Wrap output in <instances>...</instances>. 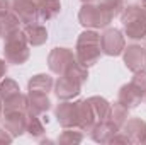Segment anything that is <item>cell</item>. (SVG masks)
Returning a JSON list of instances; mask_svg holds the SVG:
<instances>
[{
    "label": "cell",
    "mask_w": 146,
    "mask_h": 145,
    "mask_svg": "<svg viewBox=\"0 0 146 145\" xmlns=\"http://www.w3.org/2000/svg\"><path fill=\"white\" fill-rule=\"evenodd\" d=\"M10 9L19 15L21 22L31 24V22H39V0H12Z\"/></svg>",
    "instance_id": "7"
},
{
    "label": "cell",
    "mask_w": 146,
    "mask_h": 145,
    "mask_svg": "<svg viewBox=\"0 0 146 145\" xmlns=\"http://www.w3.org/2000/svg\"><path fill=\"white\" fill-rule=\"evenodd\" d=\"M12 138H14V137H12L5 128H0V144H10Z\"/></svg>",
    "instance_id": "30"
},
{
    "label": "cell",
    "mask_w": 146,
    "mask_h": 145,
    "mask_svg": "<svg viewBox=\"0 0 146 145\" xmlns=\"http://www.w3.org/2000/svg\"><path fill=\"white\" fill-rule=\"evenodd\" d=\"M76 60L83 67H92L95 65L100 56H102V48H100V33L94 29L83 31L76 39Z\"/></svg>",
    "instance_id": "1"
},
{
    "label": "cell",
    "mask_w": 146,
    "mask_h": 145,
    "mask_svg": "<svg viewBox=\"0 0 146 145\" xmlns=\"http://www.w3.org/2000/svg\"><path fill=\"white\" fill-rule=\"evenodd\" d=\"M51 108V101L44 92H29L27 94V114L42 116Z\"/></svg>",
    "instance_id": "14"
},
{
    "label": "cell",
    "mask_w": 146,
    "mask_h": 145,
    "mask_svg": "<svg viewBox=\"0 0 146 145\" xmlns=\"http://www.w3.org/2000/svg\"><path fill=\"white\" fill-rule=\"evenodd\" d=\"M143 144H146V135H145V140H143Z\"/></svg>",
    "instance_id": "37"
},
{
    "label": "cell",
    "mask_w": 146,
    "mask_h": 145,
    "mask_svg": "<svg viewBox=\"0 0 146 145\" xmlns=\"http://www.w3.org/2000/svg\"><path fill=\"white\" fill-rule=\"evenodd\" d=\"M122 58L126 67L133 73L146 68V48H143L141 44H129L127 48H124Z\"/></svg>",
    "instance_id": "9"
},
{
    "label": "cell",
    "mask_w": 146,
    "mask_h": 145,
    "mask_svg": "<svg viewBox=\"0 0 146 145\" xmlns=\"http://www.w3.org/2000/svg\"><path fill=\"white\" fill-rule=\"evenodd\" d=\"M83 138V135L78 132V130H73V128H63L58 142L60 144H80Z\"/></svg>",
    "instance_id": "27"
},
{
    "label": "cell",
    "mask_w": 146,
    "mask_h": 145,
    "mask_svg": "<svg viewBox=\"0 0 146 145\" xmlns=\"http://www.w3.org/2000/svg\"><path fill=\"white\" fill-rule=\"evenodd\" d=\"M2 113H3V106H2V101H0V116H2Z\"/></svg>",
    "instance_id": "34"
},
{
    "label": "cell",
    "mask_w": 146,
    "mask_h": 145,
    "mask_svg": "<svg viewBox=\"0 0 146 145\" xmlns=\"http://www.w3.org/2000/svg\"><path fill=\"white\" fill-rule=\"evenodd\" d=\"M3 113H12V111H27V96L22 92H17L7 99L2 101Z\"/></svg>",
    "instance_id": "22"
},
{
    "label": "cell",
    "mask_w": 146,
    "mask_h": 145,
    "mask_svg": "<svg viewBox=\"0 0 146 145\" xmlns=\"http://www.w3.org/2000/svg\"><path fill=\"white\" fill-rule=\"evenodd\" d=\"M97 3H100L107 12L112 14V17L121 15V12L124 10V0H97Z\"/></svg>",
    "instance_id": "26"
},
{
    "label": "cell",
    "mask_w": 146,
    "mask_h": 145,
    "mask_svg": "<svg viewBox=\"0 0 146 145\" xmlns=\"http://www.w3.org/2000/svg\"><path fill=\"white\" fill-rule=\"evenodd\" d=\"M27 111H12V113H2L3 119V128L12 135L19 137L26 132L27 126Z\"/></svg>",
    "instance_id": "10"
},
{
    "label": "cell",
    "mask_w": 146,
    "mask_h": 145,
    "mask_svg": "<svg viewBox=\"0 0 146 145\" xmlns=\"http://www.w3.org/2000/svg\"><path fill=\"white\" fill-rule=\"evenodd\" d=\"M131 84L134 85V87H138L143 94H146V70H138V72H134L133 75V79H131Z\"/></svg>",
    "instance_id": "28"
},
{
    "label": "cell",
    "mask_w": 146,
    "mask_h": 145,
    "mask_svg": "<svg viewBox=\"0 0 146 145\" xmlns=\"http://www.w3.org/2000/svg\"><path fill=\"white\" fill-rule=\"evenodd\" d=\"M82 2H94V0H82Z\"/></svg>",
    "instance_id": "36"
},
{
    "label": "cell",
    "mask_w": 146,
    "mask_h": 145,
    "mask_svg": "<svg viewBox=\"0 0 146 145\" xmlns=\"http://www.w3.org/2000/svg\"><path fill=\"white\" fill-rule=\"evenodd\" d=\"M141 5H146V0H141Z\"/></svg>",
    "instance_id": "35"
},
{
    "label": "cell",
    "mask_w": 146,
    "mask_h": 145,
    "mask_svg": "<svg viewBox=\"0 0 146 145\" xmlns=\"http://www.w3.org/2000/svg\"><path fill=\"white\" fill-rule=\"evenodd\" d=\"M17 31H21V19H19V15L12 9L2 12L0 14V38L7 39L10 34H14Z\"/></svg>",
    "instance_id": "15"
},
{
    "label": "cell",
    "mask_w": 146,
    "mask_h": 145,
    "mask_svg": "<svg viewBox=\"0 0 146 145\" xmlns=\"http://www.w3.org/2000/svg\"><path fill=\"white\" fill-rule=\"evenodd\" d=\"M121 128L112 121V119H102V121H97L94 125V128L90 130V137L99 142V144H106L110 142V138L119 132Z\"/></svg>",
    "instance_id": "12"
},
{
    "label": "cell",
    "mask_w": 146,
    "mask_h": 145,
    "mask_svg": "<svg viewBox=\"0 0 146 145\" xmlns=\"http://www.w3.org/2000/svg\"><path fill=\"white\" fill-rule=\"evenodd\" d=\"M24 34L26 39L29 43V46H42L46 41H48V31L42 24L39 22H31V24H26L24 26Z\"/></svg>",
    "instance_id": "18"
},
{
    "label": "cell",
    "mask_w": 146,
    "mask_h": 145,
    "mask_svg": "<svg viewBox=\"0 0 146 145\" xmlns=\"http://www.w3.org/2000/svg\"><path fill=\"white\" fill-rule=\"evenodd\" d=\"M127 118H129V109L124 108L119 101L117 103H114L112 106H110V116L109 119H112L119 128H122V125L127 121Z\"/></svg>",
    "instance_id": "23"
},
{
    "label": "cell",
    "mask_w": 146,
    "mask_h": 145,
    "mask_svg": "<svg viewBox=\"0 0 146 145\" xmlns=\"http://www.w3.org/2000/svg\"><path fill=\"white\" fill-rule=\"evenodd\" d=\"M56 118L63 128H78V106H76V103L63 101L56 108Z\"/></svg>",
    "instance_id": "11"
},
{
    "label": "cell",
    "mask_w": 146,
    "mask_h": 145,
    "mask_svg": "<svg viewBox=\"0 0 146 145\" xmlns=\"http://www.w3.org/2000/svg\"><path fill=\"white\" fill-rule=\"evenodd\" d=\"M143 99H145V94H143L138 87H134L131 82L121 87V91H119V97H117V101H119L124 108H127V109L138 108V106L141 104Z\"/></svg>",
    "instance_id": "13"
},
{
    "label": "cell",
    "mask_w": 146,
    "mask_h": 145,
    "mask_svg": "<svg viewBox=\"0 0 146 145\" xmlns=\"http://www.w3.org/2000/svg\"><path fill=\"white\" fill-rule=\"evenodd\" d=\"M5 73H7V63H5V60L0 58V80L5 77Z\"/></svg>",
    "instance_id": "31"
},
{
    "label": "cell",
    "mask_w": 146,
    "mask_h": 145,
    "mask_svg": "<svg viewBox=\"0 0 146 145\" xmlns=\"http://www.w3.org/2000/svg\"><path fill=\"white\" fill-rule=\"evenodd\" d=\"M76 106H78V128L82 132H90L94 125L97 123V118H95V113L90 106L88 99L76 101Z\"/></svg>",
    "instance_id": "16"
},
{
    "label": "cell",
    "mask_w": 146,
    "mask_h": 145,
    "mask_svg": "<svg viewBox=\"0 0 146 145\" xmlns=\"http://www.w3.org/2000/svg\"><path fill=\"white\" fill-rule=\"evenodd\" d=\"M82 85L78 80H75L70 75H60V79L54 82V92L58 96V99L61 101H70L73 97H76L82 92Z\"/></svg>",
    "instance_id": "8"
},
{
    "label": "cell",
    "mask_w": 146,
    "mask_h": 145,
    "mask_svg": "<svg viewBox=\"0 0 146 145\" xmlns=\"http://www.w3.org/2000/svg\"><path fill=\"white\" fill-rule=\"evenodd\" d=\"M76 60V55L68 48H54L48 55V67L53 73L65 75L73 62Z\"/></svg>",
    "instance_id": "6"
},
{
    "label": "cell",
    "mask_w": 146,
    "mask_h": 145,
    "mask_svg": "<svg viewBox=\"0 0 146 145\" xmlns=\"http://www.w3.org/2000/svg\"><path fill=\"white\" fill-rule=\"evenodd\" d=\"M17 92H21V89H19V85H17L15 80H12V79L0 80V101H3V99H7L10 96L17 94Z\"/></svg>",
    "instance_id": "25"
},
{
    "label": "cell",
    "mask_w": 146,
    "mask_h": 145,
    "mask_svg": "<svg viewBox=\"0 0 146 145\" xmlns=\"http://www.w3.org/2000/svg\"><path fill=\"white\" fill-rule=\"evenodd\" d=\"M9 9H10V2L9 0H0V14L9 10Z\"/></svg>",
    "instance_id": "32"
},
{
    "label": "cell",
    "mask_w": 146,
    "mask_h": 145,
    "mask_svg": "<svg viewBox=\"0 0 146 145\" xmlns=\"http://www.w3.org/2000/svg\"><path fill=\"white\" fill-rule=\"evenodd\" d=\"M145 39H146V38H145Z\"/></svg>",
    "instance_id": "39"
},
{
    "label": "cell",
    "mask_w": 146,
    "mask_h": 145,
    "mask_svg": "<svg viewBox=\"0 0 146 145\" xmlns=\"http://www.w3.org/2000/svg\"><path fill=\"white\" fill-rule=\"evenodd\" d=\"M145 99H146V94H145Z\"/></svg>",
    "instance_id": "38"
},
{
    "label": "cell",
    "mask_w": 146,
    "mask_h": 145,
    "mask_svg": "<svg viewBox=\"0 0 146 145\" xmlns=\"http://www.w3.org/2000/svg\"><path fill=\"white\" fill-rule=\"evenodd\" d=\"M5 44H3V56H5V62L7 63H14V65H22L29 60L31 56V51H29V43L26 39L24 31H17L14 34L3 39Z\"/></svg>",
    "instance_id": "4"
},
{
    "label": "cell",
    "mask_w": 146,
    "mask_h": 145,
    "mask_svg": "<svg viewBox=\"0 0 146 145\" xmlns=\"http://www.w3.org/2000/svg\"><path fill=\"white\" fill-rule=\"evenodd\" d=\"M122 132L129 137V140L133 144H139L145 140L146 135V121L141 118H129L124 125H122Z\"/></svg>",
    "instance_id": "17"
},
{
    "label": "cell",
    "mask_w": 146,
    "mask_h": 145,
    "mask_svg": "<svg viewBox=\"0 0 146 145\" xmlns=\"http://www.w3.org/2000/svg\"><path fill=\"white\" fill-rule=\"evenodd\" d=\"M26 132H27L33 138H39L41 135H44V121L41 119V116H34V114H29V116H27Z\"/></svg>",
    "instance_id": "24"
},
{
    "label": "cell",
    "mask_w": 146,
    "mask_h": 145,
    "mask_svg": "<svg viewBox=\"0 0 146 145\" xmlns=\"http://www.w3.org/2000/svg\"><path fill=\"white\" fill-rule=\"evenodd\" d=\"M53 85H54V80L51 75L48 73H37L34 75L29 84H27V91L29 92H44V94H49L53 91Z\"/></svg>",
    "instance_id": "19"
},
{
    "label": "cell",
    "mask_w": 146,
    "mask_h": 145,
    "mask_svg": "<svg viewBox=\"0 0 146 145\" xmlns=\"http://www.w3.org/2000/svg\"><path fill=\"white\" fill-rule=\"evenodd\" d=\"M143 15H145V19H146V5H143Z\"/></svg>",
    "instance_id": "33"
},
{
    "label": "cell",
    "mask_w": 146,
    "mask_h": 145,
    "mask_svg": "<svg viewBox=\"0 0 146 145\" xmlns=\"http://www.w3.org/2000/svg\"><path fill=\"white\" fill-rule=\"evenodd\" d=\"M112 14L107 12L97 2H85L78 12V21L87 29H102L107 28L112 21Z\"/></svg>",
    "instance_id": "3"
},
{
    "label": "cell",
    "mask_w": 146,
    "mask_h": 145,
    "mask_svg": "<svg viewBox=\"0 0 146 145\" xmlns=\"http://www.w3.org/2000/svg\"><path fill=\"white\" fill-rule=\"evenodd\" d=\"M110 144H133L129 140V137L124 133V132H117L112 138H110Z\"/></svg>",
    "instance_id": "29"
},
{
    "label": "cell",
    "mask_w": 146,
    "mask_h": 145,
    "mask_svg": "<svg viewBox=\"0 0 146 145\" xmlns=\"http://www.w3.org/2000/svg\"><path fill=\"white\" fill-rule=\"evenodd\" d=\"M100 48L102 53L107 56H117L124 51L126 48V39L122 36V33L115 28H107L102 34H100Z\"/></svg>",
    "instance_id": "5"
},
{
    "label": "cell",
    "mask_w": 146,
    "mask_h": 145,
    "mask_svg": "<svg viewBox=\"0 0 146 145\" xmlns=\"http://www.w3.org/2000/svg\"><path fill=\"white\" fill-rule=\"evenodd\" d=\"M88 103H90V106H92L94 113H95L97 121L109 119L110 106H112V104H109V101H106V99L100 97V96H92V97H88Z\"/></svg>",
    "instance_id": "21"
},
{
    "label": "cell",
    "mask_w": 146,
    "mask_h": 145,
    "mask_svg": "<svg viewBox=\"0 0 146 145\" xmlns=\"http://www.w3.org/2000/svg\"><path fill=\"white\" fill-rule=\"evenodd\" d=\"M122 24H124V33L127 39L131 41H141L146 38V19L143 15V5L133 3L124 7L121 12Z\"/></svg>",
    "instance_id": "2"
},
{
    "label": "cell",
    "mask_w": 146,
    "mask_h": 145,
    "mask_svg": "<svg viewBox=\"0 0 146 145\" xmlns=\"http://www.w3.org/2000/svg\"><path fill=\"white\" fill-rule=\"evenodd\" d=\"M60 10H61L60 0H39V9H37L39 21L42 22L51 21L60 14Z\"/></svg>",
    "instance_id": "20"
}]
</instances>
